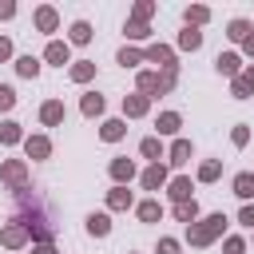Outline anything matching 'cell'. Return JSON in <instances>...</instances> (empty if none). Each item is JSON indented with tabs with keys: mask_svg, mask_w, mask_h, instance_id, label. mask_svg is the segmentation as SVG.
I'll return each instance as SVG.
<instances>
[{
	"mask_svg": "<svg viewBox=\"0 0 254 254\" xmlns=\"http://www.w3.org/2000/svg\"><path fill=\"white\" fill-rule=\"evenodd\" d=\"M218 230H222V214H210L202 226H194V230H190V242H198V246H202V242H210Z\"/></svg>",
	"mask_w": 254,
	"mask_h": 254,
	"instance_id": "1",
	"label": "cell"
},
{
	"mask_svg": "<svg viewBox=\"0 0 254 254\" xmlns=\"http://www.w3.org/2000/svg\"><path fill=\"white\" fill-rule=\"evenodd\" d=\"M234 194L250 198V194H254V175H238V179H234Z\"/></svg>",
	"mask_w": 254,
	"mask_h": 254,
	"instance_id": "2",
	"label": "cell"
},
{
	"mask_svg": "<svg viewBox=\"0 0 254 254\" xmlns=\"http://www.w3.org/2000/svg\"><path fill=\"white\" fill-rule=\"evenodd\" d=\"M48 60L52 64H67V44H48Z\"/></svg>",
	"mask_w": 254,
	"mask_h": 254,
	"instance_id": "3",
	"label": "cell"
},
{
	"mask_svg": "<svg viewBox=\"0 0 254 254\" xmlns=\"http://www.w3.org/2000/svg\"><path fill=\"white\" fill-rule=\"evenodd\" d=\"M111 175H115V179H131V175H135V167H131L127 159H115V163H111Z\"/></svg>",
	"mask_w": 254,
	"mask_h": 254,
	"instance_id": "4",
	"label": "cell"
},
{
	"mask_svg": "<svg viewBox=\"0 0 254 254\" xmlns=\"http://www.w3.org/2000/svg\"><path fill=\"white\" fill-rule=\"evenodd\" d=\"M163 179H167V171H163V167H159V163H155V167H151V171H147V175H143V183H147V187H151V190H155V187H159V183H163Z\"/></svg>",
	"mask_w": 254,
	"mask_h": 254,
	"instance_id": "5",
	"label": "cell"
},
{
	"mask_svg": "<svg viewBox=\"0 0 254 254\" xmlns=\"http://www.w3.org/2000/svg\"><path fill=\"white\" fill-rule=\"evenodd\" d=\"M36 24H40L44 32H52V28H56V12H52V8H40V16H36Z\"/></svg>",
	"mask_w": 254,
	"mask_h": 254,
	"instance_id": "6",
	"label": "cell"
},
{
	"mask_svg": "<svg viewBox=\"0 0 254 254\" xmlns=\"http://www.w3.org/2000/svg\"><path fill=\"white\" fill-rule=\"evenodd\" d=\"M83 111H87V115H99V111H103V99H99L95 91H91V95H83Z\"/></svg>",
	"mask_w": 254,
	"mask_h": 254,
	"instance_id": "7",
	"label": "cell"
},
{
	"mask_svg": "<svg viewBox=\"0 0 254 254\" xmlns=\"http://www.w3.org/2000/svg\"><path fill=\"white\" fill-rule=\"evenodd\" d=\"M123 107H127V115H143V111H147V99H143V95H131Z\"/></svg>",
	"mask_w": 254,
	"mask_h": 254,
	"instance_id": "8",
	"label": "cell"
},
{
	"mask_svg": "<svg viewBox=\"0 0 254 254\" xmlns=\"http://www.w3.org/2000/svg\"><path fill=\"white\" fill-rule=\"evenodd\" d=\"M187 155H190V143H187V139H179V143H175V151H171V163H187Z\"/></svg>",
	"mask_w": 254,
	"mask_h": 254,
	"instance_id": "9",
	"label": "cell"
},
{
	"mask_svg": "<svg viewBox=\"0 0 254 254\" xmlns=\"http://www.w3.org/2000/svg\"><path fill=\"white\" fill-rule=\"evenodd\" d=\"M171 194H175L179 202H187V194H190V183H187V179H175V183H171Z\"/></svg>",
	"mask_w": 254,
	"mask_h": 254,
	"instance_id": "10",
	"label": "cell"
},
{
	"mask_svg": "<svg viewBox=\"0 0 254 254\" xmlns=\"http://www.w3.org/2000/svg\"><path fill=\"white\" fill-rule=\"evenodd\" d=\"M175 214H179L183 222H194V214H198V206H194V202H179V206H175Z\"/></svg>",
	"mask_w": 254,
	"mask_h": 254,
	"instance_id": "11",
	"label": "cell"
},
{
	"mask_svg": "<svg viewBox=\"0 0 254 254\" xmlns=\"http://www.w3.org/2000/svg\"><path fill=\"white\" fill-rule=\"evenodd\" d=\"M87 230L91 234H107V214H91L87 218Z\"/></svg>",
	"mask_w": 254,
	"mask_h": 254,
	"instance_id": "12",
	"label": "cell"
},
{
	"mask_svg": "<svg viewBox=\"0 0 254 254\" xmlns=\"http://www.w3.org/2000/svg\"><path fill=\"white\" fill-rule=\"evenodd\" d=\"M147 60H155V64H163V67H171V52H167V48H151V52H147Z\"/></svg>",
	"mask_w": 254,
	"mask_h": 254,
	"instance_id": "13",
	"label": "cell"
},
{
	"mask_svg": "<svg viewBox=\"0 0 254 254\" xmlns=\"http://www.w3.org/2000/svg\"><path fill=\"white\" fill-rule=\"evenodd\" d=\"M218 71L234 75V71H238V56H218Z\"/></svg>",
	"mask_w": 254,
	"mask_h": 254,
	"instance_id": "14",
	"label": "cell"
},
{
	"mask_svg": "<svg viewBox=\"0 0 254 254\" xmlns=\"http://www.w3.org/2000/svg\"><path fill=\"white\" fill-rule=\"evenodd\" d=\"M159 131H167V135H171V131H179V115H175V111H167V115L159 119Z\"/></svg>",
	"mask_w": 254,
	"mask_h": 254,
	"instance_id": "15",
	"label": "cell"
},
{
	"mask_svg": "<svg viewBox=\"0 0 254 254\" xmlns=\"http://www.w3.org/2000/svg\"><path fill=\"white\" fill-rule=\"evenodd\" d=\"M28 155L44 159V155H48V139H28Z\"/></svg>",
	"mask_w": 254,
	"mask_h": 254,
	"instance_id": "16",
	"label": "cell"
},
{
	"mask_svg": "<svg viewBox=\"0 0 254 254\" xmlns=\"http://www.w3.org/2000/svg\"><path fill=\"white\" fill-rule=\"evenodd\" d=\"M139 218H143V222H155V218H159V202H143V206H139Z\"/></svg>",
	"mask_w": 254,
	"mask_h": 254,
	"instance_id": "17",
	"label": "cell"
},
{
	"mask_svg": "<svg viewBox=\"0 0 254 254\" xmlns=\"http://www.w3.org/2000/svg\"><path fill=\"white\" fill-rule=\"evenodd\" d=\"M250 87H254V67H250V71H246V75H242V79L234 83V95H246Z\"/></svg>",
	"mask_w": 254,
	"mask_h": 254,
	"instance_id": "18",
	"label": "cell"
},
{
	"mask_svg": "<svg viewBox=\"0 0 254 254\" xmlns=\"http://www.w3.org/2000/svg\"><path fill=\"white\" fill-rule=\"evenodd\" d=\"M71 40H75V44H87V40H91V28H87V24H75V28H71Z\"/></svg>",
	"mask_w": 254,
	"mask_h": 254,
	"instance_id": "19",
	"label": "cell"
},
{
	"mask_svg": "<svg viewBox=\"0 0 254 254\" xmlns=\"http://www.w3.org/2000/svg\"><path fill=\"white\" fill-rule=\"evenodd\" d=\"M179 44H183V48H198V44H202V36H198V32H194V28H187V32H183V40H179Z\"/></svg>",
	"mask_w": 254,
	"mask_h": 254,
	"instance_id": "20",
	"label": "cell"
},
{
	"mask_svg": "<svg viewBox=\"0 0 254 254\" xmlns=\"http://www.w3.org/2000/svg\"><path fill=\"white\" fill-rule=\"evenodd\" d=\"M16 67H20V75H36V71H40V64H36L32 56H24V60H20Z\"/></svg>",
	"mask_w": 254,
	"mask_h": 254,
	"instance_id": "21",
	"label": "cell"
},
{
	"mask_svg": "<svg viewBox=\"0 0 254 254\" xmlns=\"http://www.w3.org/2000/svg\"><path fill=\"white\" fill-rule=\"evenodd\" d=\"M60 115H64L60 103H48V107H44V123H60Z\"/></svg>",
	"mask_w": 254,
	"mask_h": 254,
	"instance_id": "22",
	"label": "cell"
},
{
	"mask_svg": "<svg viewBox=\"0 0 254 254\" xmlns=\"http://www.w3.org/2000/svg\"><path fill=\"white\" fill-rule=\"evenodd\" d=\"M119 135H123V123H119V119L103 123V139H119Z\"/></svg>",
	"mask_w": 254,
	"mask_h": 254,
	"instance_id": "23",
	"label": "cell"
},
{
	"mask_svg": "<svg viewBox=\"0 0 254 254\" xmlns=\"http://www.w3.org/2000/svg\"><path fill=\"white\" fill-rule=\"evenodd\" d=\"M0 139H4V143H16V139H20V127H16V123H4V127H0Z\"/></svg>",
	"mask_w": 254,
	"mask_h": 254,
	"instance_id": "24",
	"label": "cell"
},
{
	"mask_svg": "<svg viewBox=\"0 0 254 254\" xmlns=\"http://www.w3.org/2000/svg\"><path fill=\"white\" fill-rule=\"evenodd\" d=\"M12 103H16V91H12V87H8V83H0V107H4V111H8V107H12Z\"/></svg>",
	"mask_w": 254,
	"mask_h": 254,
	"instance_id": "25",
	"label": "cell"
},
{
	"mask_svg": "<svg viewBox=\"0 0 254 254\" xmlns=\"http://www.w3.org/2000/svg\"><path fill=\"white\" fill-rule=\"evenodd\" d=\"M111 206H131V194L119 187V190H111Z\"/></svg>",
	"mask_w": 254,
	"mask_h": 254,
	"instance_id": "26",
	"label": "cell"
},
{
	"mask_svg": "<svg viewBox=\"0 0 254 254\" xmlns=\"http://www.w3.org/2000/svg\"><path fill=\"white\" fill-rule=\"evenodd\" d=\"M4 242H8V246L24 242V230H20V226H8V230H4Z\"/></svg>",
	"mask_w": 254,
	"mask_h": 254,
	"instance_id": "27",
	"label": "cell"
},
{
	"mask_svg": "<svg viewBox=\"0 0 254 254\" xmlns=\"http://www.w3.org/2000/svg\"><path fill=\"white\" fill-rule=\"evenodd\" d=\"M246 32H250V24H246V20H234V24H230V36H234V40H242Z\"/></svg>",
	"mask_w": 254,
	"mask_h": 254,
	"instance_id": "28",
	"label": "cell"
},
{
	"mask_svg": "<svg viewBox=\"0 0 254 254\" xmlns=\"http://www.w3.org/2000/svg\"><path fill=\"white\" fill-rule=\"evenodd\" d=\"M119 64H123V67H135V64H139V52H127V48H123V52H119Z\"/></svg>",
	"mask_w": 254,
	"mask_h": 254,
	"instance_id": "29",
	"label": "cell"
},
{
	"mask_svg": "<svg viewBox=\"0 0 254 254\" xmlns=\"http://www.w3.org/2000/svg\"><path fill=\"white\" fill-rule=\"evenodd\" d=\"M4 175H8L12 183H20V179H24V167H20V163H8V167H4Z\"/></svg>",
	"mask_w": 254,
	"mask_h": 254,
	"instance_id": "30",
	"label": "cell"
},
{
	"mask_svg": "<svg viewBox=\"0 0 254 254\" xmlns=\"http://www.w3.org/2000/svg\"><path fill=\"white\" fill-rule=\"evenodd\" d=\"M87 75H91V64H79V67H71V79H79V83H83Z\"/></svg>",
	"mask_w": 254,
	"mask_h": 254,
	"instance_id": "31",
	"label": "cell"
},
{
	"mask_svg": "<svg viewBox=\"0 0 254 254\" xmlns=\"http://www.w3.org/2000/svg\"><path fill=\"white\" fill-rule=\"evenodd\" d=\"M159 254H179V242H175V238H163V242H159Z\"/></svg>",
	"mask_w": 254,
	"mask_h": 254,
	"instance_id": "32",
	"label": "cell"
},
{
	"mask_svg": "<svg viewBox=\"0 0 254 254\" xmlns=\"http://www.w3.org/2000/svg\"><path fill=\"white\" fill-rule=\"evenodd\" d=\"M187 20H194V24H202V20H206V8H187Z\"/></svg>",
	"mask_w": 254,
	"mask_h": 254,
	"instance_id": "33",
	"label": "cell"
},
{
	"mask_svg": "<svg viewBox=\"0 0 254 254\" xmlns=\"http://www.w3.org/2000/svg\"><path fill=\"white\" fill-rule=\"evenodd\" d=\"M143 155H151V159H155V155H159V143H155V139H143Z\"/></svg>",
	"mask_w": 254,
	"mask_h": 254,
	"instance_id": "34",
	"label": "cell"
},
{
	"mask_svg": "<svg viewBox=\"0 0 254 254\" xmlns=\"http://www.w3.org/2000/svg\"><path fill=\"white\" fill-rule=\"evenodd\" d=\"M198 175H202V179H214V175H218V163H206V167H202Z\"/></svg>",
	"mask_w": 254,
	"mask_h": 254,
	"instance_id": "35",
	"label": "cell"
},
{
	"mask_svg": "<svg viewBox=\"0 0 254 254\" xmlns=\"http://www.w3.org/2000/svg\"><path fill=\"white\" fill-rule=\"evenodd\" d=\"M8 56H12V44H8L4 36H0V60H8Z\"/></svg>",
	"mask_w": 254,
	"mask_h": 254,
	"instance_id": "36",
	"label": "cell"
},
{
	"mask_svg": "<svg viewBox=\"0 0 254 254\" xmlns=\"http://www.w3.org/2000/svg\"><path fill=\"white\" fill-rule=\"evenodd\" d=\"M242 222H246V226H254V206H246V210H242Z\"/></svg>",
	"mask_w": 254,
	"mask_h": 254,
	"instance_id": "37",
	"label": "cell"
},
{
	"mask_svg": "<svg viewBox=\"0 0 254 254\" xmlns=\"http://www.w3.org/2000/svg\"><path fill=\"white\" fill-rule=\"evenodd\" d=\"M36 254H56V250H52V246H40V250H36Z\"/></svg>",
	"mask_w": 254,
	"mask_h": 254,
	"instance_id": "38",
	"label": "cell"
},
{
	"mask_svg": "<svg viewBox=\"0 0 254 254\" xmlns=\"http://www.w3.org/2000/svg\"><path fill=\"white\" fill-rule=\"evenodd\" d=\"M246 48H250V52H254V36H250V40H246Z\"/></svg>",
	"mask_w": 254,
	"mask_h": 254,
	"instance_id": "39",
	"label": "cell"
}]
</instances>
